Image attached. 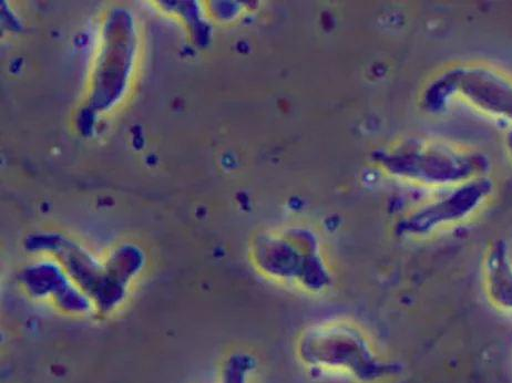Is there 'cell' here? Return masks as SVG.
<instances>
[{
	"label": "cell",
	"mask_w": 512,
	"mask_h": 383,
	"mask_svg": "<svg viewBox=\"0 0 512 383\" xmlns=\"http://www.w3.org/2000/svg\"><path fill=\"white\" fill-rule=\"evenodd\" d=\"M296 350L304 365L341 372L362 383L382 381L401 370L375 353L360 328L342 320H329L305 329Z\"/></svg>",
	"instance_id": "cell-1"
},
{
	"label": "cell",
	"mask_w": 512,
	"mask_h": 383,
	"mask_svg": "<svg viewBox=\"0 0 512 383\" xmlns=\"http://www.w3.org/2000/svg\"><path fill=\"white\" fill-rule=\"evenodd\" d=\"M254 261L266 277L307 293L323 294L333 283L319 244L305 232L264 238L255 246Z\"/></svg>",
	"instance_id": "cell-2"
},
{
	"label": "cell",
	"mask_w": 512,
	"mask_h": 383,
	"mask_svg": "<svg viewBox=\"0 0 512 383\" xmlns=\"http://www.w3.org/2000/svg\"><path fill=\"white\" fill-rule=\"evenodd\" d=\"M490 163L485 155L466 148L438 146L423 157H405L392 165L398 177L429 186L455 188L460 184L487 177Z\"/></svg>",
	"instance_id": "cell-3"
},
{
	"label": "cell",
	"mask_w": 512,
	"mask_h": 383,
	"mask_svg": "<svg viewBox=\"0 0 512 383\" xmlns=\"http://www.w3.org/2000/svg\"><path fill=\"white\" fill-rule=\"evenodd\" d=\"M494 188L493 180L488 177L455 186L443 199L409 216L401 229L408 235H427L442 227L465 222L483 209Z\"/></svg>",
	"instance_id": "cell-4"
},
{
	"label": "cell",
	"mask_w": 512,
	"mask_h": 383,
	"mask_svg": "<svg viewBox=\"0 0 512 383\" xmlns=\"http://www.w3.org/2000/svg\"><path fill=\"white\" fill-rule=\"evenodd\" d=\"M450 96H457L485 116L512 122V80L484 66H464L446 80Z\"/></svg>",
	"instance_id": "cell-5"
},
{
	"label": "cell",
	"mask_w": 512,
	"mask_h": 383,
	"mask_svg": "<svg viewBox=\"0 0 512 383\" xmlns=\"http://www.w3.org/2000/svg\"><path fill=\"white\" fill-rule=\"evenodd\" d=\"M481 276L488 302L499 312L512 316V258L504 241L488 247Z\"/></svg>",
	"instance_id": "cell-6"
},
{
	"label": "cell",
	"mask_w": 512,
	"mask_h": 383,
	"mask_svg": "<svg viewBox=\"0 0 512 383\" xmlns=\"http://www.w3.org/2000/svg\"><path fill=\"white\" fill-rule=\"evenodd\" d=\"M255 369V360L248 355H235L230 358L222 374L221 383H249Z\"/></svg>",
	"instance_id": "cell-7"
},
{
	"label": "cell",
	"mask_w": 512,
	"mask_h": 383,
	"mask_svg": "<svg viewBox=\"0 0 512 383\" xmlns=\"http://www.w3.org/2000/svg\"><path fill=\"white\" fill-rule=\"evenodd\" d=\"M505 144H506V149H507V152L509 154V157L512 161V131H510L507 136H506V140H505Z\"/></svg>",
	"instance_id": "cell-8"
}]
</instances>
